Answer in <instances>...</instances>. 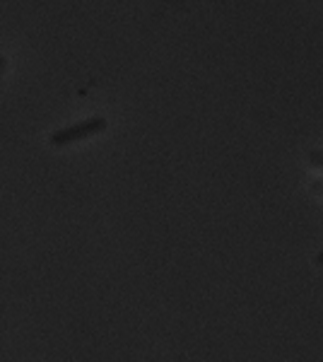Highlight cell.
Segmentation results:
<instances>
[{"mask_svg":"<svg viewBox=\"0 0 323 362\" xmlns=\"http://www.w3.org/2000/svg\"><path fill=\"white\" fill-rule=\"evenodd\" d=\"M5 68H8V58H5L3 54H0V80H3V73H5Z\"/></svg>","mask_w":323,"mask_h":362,"instance_id":"obj_2","label":"cell"},{"mask_svg":"<svg viewBox=\"0 0 323 362\" xmlns=\"http://www.w3.org/2000/svg\"><path fill=\"white\" fill-rule=\"evenodd\" d=\"M316 264H319V266H323V251H321L319 256H316Z\"/></svg>","mask_w":323,"mask_h":362,"instance_id":"obj_3","label":"cell"},{"mask_svg":"<svg viewBox=\"0 0 323 362\" xmlns=\"http://www.w3.org/2000/svg\"><path fill=\"white\" fill-rule=\"evenodd\" d=\"M104 128H107V119H104V116H92V119L80 121V124L58 128V131L51 133L49 143L54 145V148H66V145H73V143H78V140L97 136Z\"/></svg>","mask_w":323,"mask_h":362,"instance_id":"obj_1","label":"cell"}]
</instances>
